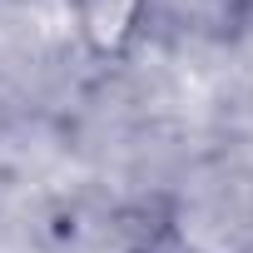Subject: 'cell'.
<instances>
[{
    "instance_id": "obj_1",
    "label": "cell",
    "mask_w": 253,
    "mask_h": 253,
    "mask_svg": "<svg viewBox=\"0 0 253 253\" xmlns=\"http://www.w3.org/2000/svg\"><path fill=\"white\" fill-rule=\"evenodd\" d=\"M70 10H75V30L89 45V55L114 60L134 45L149 15V0H70Z\"/></svg>"
}]
</instances>
